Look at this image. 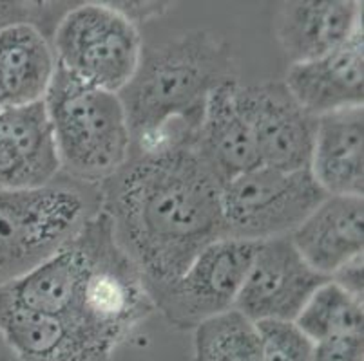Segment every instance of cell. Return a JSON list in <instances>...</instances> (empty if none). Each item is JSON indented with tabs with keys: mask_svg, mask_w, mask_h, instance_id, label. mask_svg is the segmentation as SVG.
<instances>
[{
	"mask_svg": "<svg viewBox=\"0 0 364 361\" xmlns=\"http://www.w3.org/2000/svg\"><path fill=\"white\" fill-rule=\"evenodd\" d=\"M363 298L326 280L310 296L294 323L310 342L317 343L328 338L363 334Z\"/></svg>",
	"mask_w": 364,
	"mask_h": 361,
	"instance_id": "obj_20",
	"label": "cell"
},
{
	"mask_svg": "<svg viewBox=\"0 0 364 361\" xmlns=\"http://www.w3.org/2000/svg\"><path fill=\"white\" fill-rule=\"evenodd\" d=\"M283 84L314 118L343 109L363 107V29L328 55L304 64H292Z\"/></svg>",
	"mask_w": 364,
	"mask_h": 361,
	"instance_id": "obj_13",
	"label": "cell"
},
{
	"mask_svg": "<svg viewBox=\"0 0 364 361\" xmlns=\"http://www.w3.org/2000/svg\"><path fill=\"white\" fill-rule=\"evenodd\" d=\"M363 29V4L353 0H299L277 11L276 36L292 64L336 51Z\"/></svg>",
	"mask_w": 364,
	"mask_h": 361,
	"instance_id": "obj_15",
	"label": "cell"
},
{
	"mask_svg": "<svg viewBox=\"0 0 364 361\" xmlns=\"http://www.w3.org/2000/svg\"><path fill=\"white\" fill-rule=\"evenodd\" d=\"M236 101L261 167L287 172L310 168L317 118L297 104L283 82L237 84Z\"/></svg>",
	"mask_w": 364,
	"mask_h": 361,
	"instance_id": "obj_9",
	"label": "cell"
},
{
	"mask_svg": "<svg viewBox=\"0 0 364 361\" xmlns=\"http://www.w3.org/2000/svg\"><path fill=\"white\" fill-rule=\"evenodd\" d=\"M364 111L350 107L317 118L310 172L326 195L363 197Z\"/></svg>",
	"mask_w": 364,
	"mask_h": 361,
	"instance_id": "obj_17",
	"label": "cell"
},
{
	"mask_svg": "<svg viewBox=\"0 0 364 361\" xmlns=\"http://www.w3.org/2000/svg\"><path fill=\"white\" fill-rule=\"evenodd\" d=\"M0 338L16 361H111L114 347L71 320L0 298Z\"/></svg>",
	"mask_w": 364,
	"mask_h": 361,
	"instance_id": "obj_12",
	"label": "cell"
},
{
	"mask_svg": "<svg viewBox=\"0 0 364 361\" xmlns=\"http://www.w3.org/2000/svg\"><path fill=\"white\" fill-rule=\"evenodd\" d=\"M76 273L64 318L118 349L156 307L144 277L112 233L102 210L71 237Z\"/></svg>",
	"mask_w": 364,
	"mask_h": 361,
	"instance_id": "obj_3",
	"label": "cell"
},
{
	"mask_svg": "<svg viewBox=\"0 0 364 361\" xmlns=\"http://www.w3.org/2000/svg\"><path fill=\"white\" fill-rule=\"evenodd\" d=\"M44 105L64 177L100 187L127 163L132 138L117 92L84 84L56 67Z\"/></svg>",
	"mask_w": 364,
	"mask_h": 361,
	"instance_id": "obj_4",
	"label": "cell"
},
{
	"mask_svg": "<svg viewBox=\"0 0 364 361\" xmlns=\"http://www.w3.org/2000/svg\"><path fill=\"white\" fill-rule=\"evenodd\" d=\"M98 210V187L68 177L41 190H0V289L51 257Z\"/></svg>",
	"mask_w": 364,
	"mask_h": 361,
	"instance_id": "obj_5",
	"label": "cell"
},
{
	"mask_svg": "<svg viewBox=\"0 0 364 361\" xmlns=\"http://www.w3.org/2000/svg\"><path fill=\"white\" fill-rule=\"evenodd\" d=\"M363 197L328 195L289 235L303 260L326 278L363 257Z\"/></svg>",
	"mask_w": 364,
	"mask_h": 361,
	"instance_id": "obj_14",
	"label": "cell"
},
{
	"mask_svg": "<svg viewBox=\"0 0 364 361\" xmlns=\"http://www.w3.org/2000/svg\"><path fill=\"white\" fill-rule=\"evenodd\" d=\"M56 67L104 91L120 94L140 64L141 36L117 2L69 8L51 35Z\"/></svg>",
	"mask_w": 364,
	"mask_h": 361,
	"instance_id": "obj_6",
	"label": "cell"
},
{
	"mask_svg": "<svg viewBox=\"0 0 364 361\" xmlns=\"http://www.w3.org/2000/svg\"><path fill=\"white\" fill-rule=\"evenodd\" d=\"M330 280L339 284L344 291L357 298H363V257L355 258L344 267H341Z\"/></svg>",
	"mask_w": 364,
	"mask_h": 361,
	"instance_id": "obj_24",
	"label": "cell"
},
{
	"mask_svg": "<svg viewBox=\"0 0 364 361\" xmlns=\"http://www.w3.org/2000/svg\"><path fill=\"white\" fill-rule=\"evenodd\" d=\"M194 361H263L257 323L237 309L208 318L194 329Z\"/></svg>",
	"mask_w": 364,
	"mask_h": 361,
	"instance_id": "obj_19",
	"label": "cell"
},
{
	"mask_svg": "<svg viewBox=\"0 0 364 361\" xmlns=\"http://www.w3.org/2000/svg\"><path fill=\"white\" fill-rule=\"evenodd\" d=\"M232 76L227 42L208 31H191L144 48L136 72L120 99L127 114L132 152L196 138L208 96Z\"/></svg>",
	"mask_w": 364,
	"mask_h": 361,
	"instance_id": "obj_2",
	"label": "cell"
},
{
	"mask_svg": "<svg viewBox=\"0 0 364 361\" xmlns=\"http://www.w3.org/2000/svg\"><path fill=\"white\" fill-rule=\"evenodd\" d=\"M56 4L48 2H18L0 0V29L16 22H31L38 26L46 35L51 36L62 15H56Z\"/></svg>",
	"mask_w": 364,
	"mask_h": 361,
	"instance_id": "obj_22",
	"label": "cell"
},
{
	"mask_svg": "<svg viewBox=\"0 0 364 361\" xmlns=\"http://www.w3.org/2000/svg\"><path fill=\"white\" fill-rule=\"evenodd\" d=\"M236 78H230L208 96L196 134L201 161L223 187L237 175L259 167L256 147L236 101Z\"/></svg>",
	"mask_w": 364,
	"mask_h": 361,
	"instance_id": "obj_16",
	"label": "cell"
},
{
	"mask_svg": "<svg viewBox=\"0 0 364 361\" xmlns=\"http://www.w3.org/2000/svg\"><path fill=\"white\" fill-rule=\"evenodd\" d=\"M0 361H16L15 356L9 352V349L6 347V343L2 342V338H0Z\"/></svg>",
	"mask_w": 364,
	"mask_h": 361,
	"instance_id": "obj_25",
	"label": "cell"
},
{
	"mask_svg": "<svg viewBox=\"0 0 364 361\" xmlns=\"http://www.w3.org/2000/svg\"><path fill=\"white\" fill-rule=\"evenodd\" d=\"M60 177V159L44 101L0 111V190H41Z\"/></svg>",
	"mask_w": 364,
	"mask_h": 361,
	"instance_id": "obj_11",
	"label": "cell"
},
{
	"mask_svg": "<svg viewBox=\"0 0 364 361\" xmlns=\"http://www.w3.org/2000/svg\"><path fill=\"white\" fill-rule=\"evenodd\" d=\"M314 361H364L363 334L336 336L314 343Z\"/></svg>",
	"mask_w": 364,
	"mask_h": 361,
	"instance_id": "obj_23",
	"label": "cell"
},
{
	"mask_svg": "<svg viewBox=\"0 0 364 361\" xmlns=\"http://www.w3.org/2000/svg\"><path fill=\"white\" fill-rule=\"evenodd\" d=\"M56 72L51 36L31 22L0 29V111L44 101Z\"/></svg>",
	"mask_w": 364,
	"mask_h": 361,
	"instance_id": "obj_18",
	"label": "cell"
},
{
	"mask_svg": "<svg viewBox=\"0 0 364 361\" xmlns=\"http://www.w3.org/2000/svg\"><path fill=\"white\" fill-rule=\"evenodd\" d=\"M310 168L256 167L221 187L225 238L263 243L290 235L324 199Z\"/></svg>",
	"mask_w": 364,
	"mask_h": 361,
	"instance_id": "obj_7",
	"label": "cell"
},
{
	"mask_svg": "<svg viewBox=\"0 0 364 361\" xmlns=\"http://www.w3.org/2000/svg\"><path fill=\"white\" fill-rule=\"evenodd\" d=\"M263 361H314V343L294 322H259Z\"/></svg>",
	"mask_w": 364,
	"mask_h": 361,
	"instance_id": "obj_21",
	"label": "cell"
},
{
	"mask_svg": "<svg viewBox=\"0 0 364 361\" xmlns=\"http://www.w3.org/2000/svg\"><path fill=\"white\" fill-rule=\"evenodd\" d=\"M330 278L314 271L289 235L257 243L234 309L259 322H296L314 293Z\"/></svg>",
	"mask_w": 364,
	"mask_h": 361,
	"instance_id": "obj_10",
	"label": "cell"
},
{
	"mask_svg": "<svg viewBox=\"0 0 364 361\" xmlns=\"http://www.w3.org/2000/svg\"><path fill=\"white\" fill-rule=\"evenodd\" d=\"M257 243L220 238L205 248L174 282L151 293L156 311L176 329H196L208 318L234 309Z\"/></svg>",
	"mask_w": 364,
	"mask_h": 361,
	"instance_id": "obj_8",
	"label": "cell"
},
{
	"mask_svg": "<svg viewBox=\"0 0 364 361\" xmlns=\"http://www.w3.org/2000/svg\"><path fill=\"white\" fill-rule=\"evenodd\" d=\"M194 143L183 139L131 152L98 187L100 210L149 294L174 282L205 248L225 238L221 184Z\"/></svg>",
	"mask_w": 364,
	"mask_h": 361,
	"instance_id": "obj_1",
	"label": "cell"
}]
</instances>
